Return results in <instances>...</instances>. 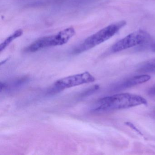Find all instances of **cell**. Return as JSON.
Listing matches in <instances>:
<instances>
[{"label":"cell","instance_id":"obj_5","mask_svg":"<svg viewBox=\"0 0 155 155\" xmlns=\"http://www.w3.org/2000/svg\"><path fill=\"white\" fill-rule=\"evenodd\" d=\"M149 34L144 31H137L130 33L115 43L110 49L111 53H116L132 47L140 46L150 38Z\"/></svg>","mask_w":155,"mask_h":155},{"label":"cell","instance_id":"obj_10","mask_svg":"<svg viewBox=\"0 0 155 155\" xmlns=\"http://www.w3.org/2000/svg\"><path fill=\"white\" fill-rule=\"evenodd\" d=\"M138 48L140 51L147 50L152 51H155V40H150V38L145 43L140 45V46Z\"/></svg>","mask_w":155,"mask_h":155},{"label":"cell","instance_id":"obj_1","mask_svg":"<svg viewBox=\"0 0 155 155\" xmlns=\"http://www.w3.org/2000/svg\"><path fill=\"white\" fill-rule=\"evenodd\" d=\"M147 100L139 95L120 93L99 100L93 106L91 111L99 113L147 105Z\"/></svg>","mask_w":155,"mask_h":155},{"label":"cell","instance_id":"obj_6","mask_svg":"<svg viewBox=\"0 0 155 155\" xmlns=\"http://www.w3.org/2000/svg\"><path fill=\"white\" fill-rule=\"evenodd\" d=\"M150 78V76L147 74L134 76L117 84L114 87L113 90L115 91H119L128 88L136 85L145 83L149 81Z\"/></svg>","mask_w":155,"mask_h":155},{"label":"cell","instance_id":"obj_11","mask_svg":"<svg viewBox=\"0 0 155 155\" xmlns=\"http://www.w3.org/2000/svg\"><path fill=\"white\" fill-rule=\"evenodd\" d=\"M125 124H126L127 126L128 127H130L131 129L135 130L137 133H138L139 135H141V136H143V135L142 132H141V131H140V130H139L138 129L137 127L135 126L133 123L130 122H125Z\"/></svg>","mask_w":155,"mask_h":155},{"label":"cell","instance_id":"obj_12","mask_svg":"<svg viewBox=\"0 0 155 155\" xmlns=\"http://www.w3.org/2000/svg\"><path fill=\"white\" fill-rule=\"evenodd\" d=\"M147 93L149 96L155 97V84L149 89Z\"/></svg>","mask_w":155,"mask_h":155},{"label":"cell","instance_id":"obj_4","mask_svg":"<svg viewBox=\"0 0 155 155\" xmlns=\"http://www.w3.org/2000/svg\"><path fill=\"white\" fill-rule=\"evenodd\" d=\"M95 78L87 71L69 76L57 81L53 87L51 92H58L65 89L79 86L82 84H87L94 82Z\"/></svg>","mask_w":155,"mask_h":155},{"label":"cell","instance_id":"obj_7","mask_svg":"<svg viewBox=\"0 0 155 155\" xmlns=\"http://www.w3.org/2000/svg\"><path fill=\"white\" fill-rule=\"evenodd\" d=\"M28 78H21L20 79L16 80L11 83L1 82L0 84V90L1 92L4 90H15L18 89L19 88L23 86L25 83L27 82Z\"/></svg>","mask_w":155,"mask_h":155},{"label":"cell","instance_id":"obj_9","mask_svg":"<svg viewBox=\"0 0 155 155\" xmlns=\"http://www.w3.org/2000/svg\"><path fill=\"white\" fill-rule=\"evenodd\" d=\"M23 33V31L21 29H19L16 31L13 34L8 37L4 40L0 45V51L1 52L4 50L14 40L20 37Z\"/></svg>","mask_w":155,"mask_h":155},{"label":"cell","instance_id":"obj_8","mask_svg":"<svg viewBox=\"0 0 155 155\" xmlns=\"http://www.w3.org/2000/svg\"><path fill=\"white\" fill-rule=\"evenodd\" d=\"M137 71L141 73H155V58L141 63L138 68Z\"/></svg>","mask_w":155,"mask_h":155},{"label":"cell","instance_id":"obj_2","mask_svg":"<svg viewBox=\"0 0 155 155\" xmlns=\"http://www.w3.org/2000/svg\"><path fill=\"white\" fill-rule=\"evenodd\" d=\"M126 25V21H121L111 24L87 38L84 42L75 50V53H80L103 43L117 33Z\"/></svg>","mask_w":155,"mask_h":155},{"label":"cell","instance_id":"obj_3","mask_svg":"<svg viewBox=\"0 0 155 155\" xmlns=\"http://www.w3.org/2000/svg\"><path fill=\"white\" fill-rule=\"evenodd\" d=\"M75 33L74 28L71 27L60 31L55 35L42 37L27 48L26 51L35 52L45 48L64 45L75 35Z\"/></svg>","mask_w":155,"mask_h":155}]
</instances>
